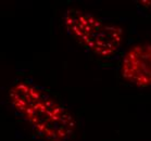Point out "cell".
Returning <instances> with one entry per match:
<instances>
[{
  "label": "cell",
  "instance_id": "6da1fadb",
  "mask_svg": "<svg viewBox=\"0 0 151 141\" xmlns=\"http://www.w3.org/2000/svg\"><path fill=\"white\" fill-rule=\"evenodd\" d=\"M9 98L32 129L47 140L65 141L74 134L76 122L73 115L40 87L20 82L11 87Z\"/></svg>",
  "mask_w": 151,
  "mask_h": 141
},
{
  "label": "cell",
  "instance_id": "7a4b0ae2",
  "mask_svg": "<svg viewBox=\"0 0 151 141\" xmlns=\"http://www.w3.org/2000/svg\"><path fill=\"white\" fill-rule=\"evenodd\" d=\"M64 25L74 39L100 58L114 55L123 42L122 27L78 9L66 11Z\"/></svg>",
  "mask_w": 151,
  "mask_h": 141
},
{
  "label": "cell",
  "instance_id": "3957f363",
  "mask_svg": "<svg viewBox=\"0 0 151 141\" xmlns=\"http://www.w3.org/2000/svg\"><path fill=\"white\" fill-rule=\"evenodd\" d=\"M121 75L133 86L151 87V45L139 44L128 49L122 60Z\"/></svg>",
  "mask_w": 151,
  "mask_h": 141
},
{
  "label": "cell",
  "instance_id": "277c9868",
  "mask_svg": "<svg viewBox=\"0 0 151 141\" xmlns=\"http://www.w3.org/2000/svg\"><path fill=\"white\" fill-rule=\"evenodd\" d=\"M48 141H62V140H48Z\"/></svg>",
  "mask_w": 151,
  "mask_h": 141
}]
</instances>
